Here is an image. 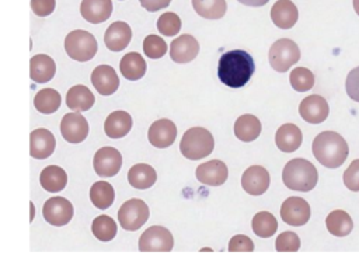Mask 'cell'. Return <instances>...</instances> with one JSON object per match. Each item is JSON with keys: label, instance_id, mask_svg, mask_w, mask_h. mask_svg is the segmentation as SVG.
<instances>
[{"label": "cell", "instance_id": "obj_1", "mask_svg": "<svg viewBox=\"0 0 359 276\" xmlns=\"http://www.w3.org/2000/svg\"><path fill=\"white\" fill-rule=\"evenodd\" d=\"M254 70L255 63L253 56L243 49H234L223 54L218 63L219 80L232 88L246 86Z\"/></svg>", "mask_w": 359, "mask_h": 276}, {"label": "cell", "instance_id": "obj_32", "mask_svg": "<svg viewBox=\"0 0 359 276\" xmlns=\"http://www.w3.org/2000/svg\"><path fill=\"white\" fill-rule=\"evenodd\" d=\"M193 8L207 20H219L228 10L226 0H193Z\"/></svg>", "mask_w": 359, "mask_h": 276}, {"label": "cell", "instance_id": "obj_4", "mask_svg": "<svg viewBox=\"0 0 359 276\" xmlns=\"http://www.w3.org/2000/svg\"><path fill=\"white\" fill-rule=\"evenodd\" d=\"M215 147V140L212 133L205 128H191L189 129L180 145L183 156L190 160H201L208 157Z\"/></svg>", "mask_w": 359, "mask_h": 276}, {"label": "cell", "instance_id": "obj_27", "mask_svg": "<svg viewBox=\"0 0 359 276\" xmlns=\"http://www.w3.org/2000/svg\"><path fill=\"white\" fill-rule=\"evenodd\" d=\"M132 129V117L125 111H115L110 114L104 122V132L111 139L127 136Z\"/></svg>", "mask_w": 359, "mask_h": 276}, {"label": "cell", "instance_id": "obj_16", "mask_svg": "<svg viewBox=\"0 0 359 276\" xmlns=\"http://www.w3.org/2000/svg\"><path fill=\"white\" fill-rule=\"evenodd\" d=\"M200 52L198 41L190 35H180L170 45V56L175 63H189L197 58Z\"/></svg>", "mask_w": 359, "mask_h": 276}, {"label": "cell", "instance_id": "obj_46", "mask_svg": "<svg viewBox=\"0 0 359 276\" xmlns=\"http://www.w3.org/2000/svg\"><path fill=\"white\" fill-rule=\"evenodd\" d=\"M237 2L251 8H261V6H265L269 0H237Z\"/></svg>", "mask_w": 359, "mask_h": 276}, {"label": "cell", "instance_id": "obj_42", "mask_svg": "<svg viewBox=\"0 0 359 276\" xmlns=\"http://www.w3.org/2000/svg\"><path fill=\"white\" fill-rule=\"evenodd\" d=\"M229 251L230 252H253L254 251V243L250 237L243 236V234H237L230 240Z\"/></svg>", "mask_w": 359, "mask_h": 276}, {"label": "cell", "instance_id": "obj_23", "mask_svg": "<svg viewBox=\"0 0 359 276\" xmlns=\"http://www.w3.org/2000/svg\"><path fill=\"white\" fill-rule=\"evenodd\" d=\"M95 103H96V99L93 93L88 90V87L83 84L73 86L66 95V106L72 111H77V113L88 111L95 106Z\"/></svg>", "mask_w": 359, "mask_h": 276}, {"label": "cell", "instance_id": "obj_8", "mask_svg": "<svg viewBox=\"0 0 359 276\" xmlns=\"http://www.w3.org/2000/svg\"><path fill=\"white\" fill-rule=\"evenodd\" d=\"M173 247V234L161 226L149 227L139 238V250L142 252H170Z\"/></svg>", "mask_w": 359, "mask_h": 276}, {"label": "cell", "instance_id": "obj_38", "mask_svg": "<svg viewBox=\"0 0 359 276\" xmlns=\"http://www.w3.org/2000/svg\"><path fill=\"white\" fill-rule=\"evenodd\" d=\"M157 30L161 35L174 37L182 30V20L175 13H163L157 20Z\"/></svg>", "mask_w": 359, "mask_h": 276}, {"label": "cell", "instance_id": "obj_18", "mask_svg": "<svg viewBox=\"0 0 359 276\" xmlns=\"http://www.w3.org/2000/svg\"><path fill=\"white\" fill-rule=\"evenodd\" d=\"M147 138L152 146L157 149H166L174 143L177 138V127L167 118L159 120L149 128Z\"/></svg>", "mask_w": 359, "mask_h": 276}, {"label": "cell", "instance_id": "obj_7", "mask_svg": "<svg viewBox=\"0 0 359 276\" xmlns=\"http://www.w3.org/2000/svg\"><path fill=\"white\" fill-rule=\"evenodd\" d=\"M149 219V206L142 200H129L118 211V222L124 230L136 232Z\"/></svg>", "mask_w": 359, "mask_h": 276}, {"label": "cell", "instance_id": "obj_22", "mask_svg": "<svg viewBox=\"0 0 359 276\" xmlns=\"http://www.w3.org/2000/svg\"><path fill=\"white\" fill-rule=\"evenodd\" d=\"M299 19L298 8L291 0H278L271 9V20L282 30L292 29Z\"/></svg>", "mask_w": 359, "mask_h": 276}, {"label": "cell", "instance_id": "obj_41", "mask_svg": "<svg viewBox=\"0 0 359 276\" xmlns=\"http://www.w3.org/2000/svg\"><path fill=\"white\" fill-rule=\"evenodd\" d=\"M344 184L349 191L359 193V160H353L345 170Z\"/></svg>", "mask_w": 359, "mask_h": 276}, {"label": "cell", "instance_id": "obj_17", "mask_svg": "<svg viewBox=\"0 0 359 276\" xmlns=\"http://www.w3.org/2000/svg\"><path fill=\"white\" fill-rule=\"evenodd\" d=\"M80 13L90 24L104 23L113 15V2L111 0H83Z\"/></svg>", "mask_w": 359, "mask_h": 276}, {"label": "cell", "instance_id": "obj_15", "mask_svg": "<svg viewBox=\"0 0 359 276\" xmlns=\"http://www.w3.org/2000/svg\"><path fill=\"white\" fill-rule=\"evenodd\" d=\"M299 114L301 117L309 122V124H321L328 118L330 114V108L327 102L319 96V95H313L306 97L301 106H299Z\"/></svg>", "mask_w": 359, "mask_h": 276}, {"label": "cell", "instance_id": "obj_2", "mask_svg": "<svg viewBox=\"0 0 359 276\" xmlns=\"http://www.w3.org/2000/svg\"><path fill=\"white\" fill-rule=\"evenodd\" d=\"M313 154L317 161L327 168L341 167L349 153V147L345 139L331 131L321 132L313 140Z\"/></svg>", "mask_w": 359, "mask_h": 276}, {"label": "cell", "instance_id": "obj_13", "mask_svg": "<svg viewBox=\"0 0 359 276\" xmlns=\"http://www.w3.org/2000/svg\"><path fill=\"white\" fill-rule=\"evenodd\" d=\"M269 182H271V178H269V172L261 165L248 167L241 177L243 190L247 194L254 195V197L265 194L266 190L269 188Z\"/></svg>", "mask_w": 359, "mask_h": 276}, {"label": "cell", "instance_id": "obj_25", "mask_svg": "<svg viewBox=\"0 0 359 276\" xmlns=\"http://www.w3.org/2000/svg\"><path fill=\"white\" fill-rule=\"evenodd\" d=\"M41 187L51 194H56L65 190L67 184V174L63 168L58 165H48L42 170L40 175Z\"/></svg>", "mask_w": 359, "mask_h": 276}, {"label": "cell", "instance_id": "obj_47", "mask_svg": "<svg viewBox=\"0 0 359 276\" xmlns=\"http://www.w3.org/2000/svg\"><path fill=\"white\" fill-rule=\"evenodd\" d=\"M352 5L355 9V13L359 16V0H352Z\"/></svg>", "mask_w": 359, "mask_h": 276}, {"label": "cell", "instance_id": "obj_39", "mask_svg": "<svg viewBox=\"0 0 359 276\" xmlns=\"http://www.w3.org/2000/svg\"><path fill=\"white\" fill-rule=\"evenodd\" d=\"M145 55L150 59H160L167 54V44L159 35H147L143 41Z\"/></svg>", "mask_w": 359, "mask_h": 276}, {"label": "cell", "instance_id": "obj_10", "mask_svg": "<svg viewBox=\"0 0 359 276\" xmlns=\"http://www.w3.org/2000/svg\"><path fill=\"white\" fill-rule=\"evenodd\" d=\"M93 167L97 175L109 178L120 172L122 167V156L115 147H102L93 159Z\"/></svg>", "mask_w": 359, "mask_h": 276}, {"label": "cell", "instance_id": "obj_36", "mask_svg": "<svg viewBox=\"0 0 359 276\" xmlns=\"http://www.w3.org/2000/svg\"><path fill=\"white\" fill-rule=\"evenodd\" d=\"M92 232L100 241H111L117 236V225L113 218L102 215L92 223Z\"/></svg>", "mask_w": 359, "mask_h": 276}, {"label": "cell", "instance_id": "obj_24", "mask_svg": "<svg viewBox=\"0 0 359 276\" xmlns=\"http://www.w3.org/2000/svg\"><path fill=\"white\" fill-rule=\"evenodd\" d=\"M302 140H303L302 131L294 124L282 125L276 135L277 147L284 153H292L298 150L302 145Z\"/></svg>", "mask_w": 359, "mask_h": 276}, {"label": "cell", "instance_id": "obj_5", "mask_svg": "<svg viewBox=\"0 0 359 276\" xmlns=\"http://www.w3.org/2000/svg\"><path fill=\"white\" fill-rule=\"evenodd\" d=\"M65 49L73 60L88 62L96 56L99 45L93 34L84 30H74L65 38Z\"/></svg>", "mask_w": 359, "mask_h": 276}, {"label": "cell", "instance_id": "obj_12", "mask_svg": "<svg viewBox=\"0 0 359 276\" xmlns=\"http://www.w3.org/2000/svg\"><path fill=\"white\" fill-rule=\"evenodd\" d=\"M61 133L69 143H81L88 136V122L77 111L66 114L61 121Z\"/></svg>", "mask_w": 359, "mask_h": 276}, {"label": "cell", "instance_id": "obj_9", "mask_svg": "<svg viewBox=\"0 0 359 276\" xmlns=\"http://www.w3.org/2000/svg\"><path fill=\"white\" fill-rule=\"evenodd\" d=\"M42 215L45 222H48L51 226L62 227L72 220L73 205L66 198L55 197L45 202L42 208Z\"/></svg>", "mask_w": 359, "mask_h": 276}, {"label": "cell", "instance_id": "obj_11", "mask_svg": "<svg viewBox=\"0 0 359 276\" xmlns=\"http://www.w3.org/2000/svg\"><path fill=\"white\" fill-rule=\"evenodd\" d=\"M281 218L289 226H305L310 219V206L303 198L291 197L281 206Z\"/></svg>", "mask_w": 359, "mask_h": 276}, {"label": "cell", "instance_id": "obj_31", "mask_svg": "<svg viewBox=\"0 0 359 276\" xmlns=\"http://www.w3.org/2000/svg\"><path fill=\"white\" fill-rule=\"evenodd\" d=\"M90 200H92V204L96 208L104 211L114 204L115 191L111 184L106 181H97L93 184L92 188H90Z\"/></svg>", "mask_w": 359, "mask_h": 276}, {"label": "cell", "instance_id": "obj_45", "mask_svg": "<svg viewBox=\"0 0 359 276\" xmlns=\"http://www.w3.org/2000/svg\"><path fill=\"white\" fill-rule=\"evenodd\" d=\"M139 2H141L142 8L146 9L147 12H157V10L168 8L171 0H139Z\"/></svg>", "mask_w": 359, "mask_h": 276}, {"label": "cell", "instance_id": "obj_14", "mask_svg": "<svg viewBox=\"0 0 359 276\" xmlns=\"http://www.w3.org/2000/svg\"><path fill=\"white\" fill-rule=\"evenodd\" d=\"M197 179L208 187H219L223 186L228 179L229 170L226 164L221 160H211L198 165L196 171Z\"/></svg>", "mask_w": 359, "mask_h": 276}, {"label": "cell", "instance_id": "obj_44", "mask_svg": "<svg viewBox=\"0 0 359 276\" xmlns=\"http://www.w3.org/2000/svg\"><path fill=\"white\" fill-rule=\"evenodd\" d=\"M56 6L55 0H31V9L38 17H47L54 13Z\"/></svg>", "mask_w": 359, "mask_h": 276}, {"label": "cell", "instance_id": "obj_20", "mask_svg": "<svg viewBox=\"0 0 359 276\" xmlns=\"http://www.w3.org/2000/svg\"><path fill=\"white\" fill-rule=\"evenodd\" d=\"M92 83L102 96H111L120 87L117 72L109 65H100L93 70Z\"/></svg>", "mask_w": 359, "mask_h": 276}, {"label": "cell", "instance_id": "obj_40", "mask_svg": "<svg viewBox=\"0 0 359 276\" xmlns=\"http://www.w3.org/2000/svg\"><path fill=\"white\" fill-rule=\"evenodd\" d=\"M276 248L278 252H296L301 248V238L296 233L284 232L277 238Z\"/></svg>", "mask_w": 359, "mask_h": 276}, {"label": "cell", "instance_id": "obj_6", "mask_svg": "<svg viewBox=\"0 0 359 276\" xmlns=\"http://www.w3.org/2000/svg\"><path fill=\"white\" fill-rule=\"evenodd\" d=\"M269 65L274 70L285 73L301 59V49L289 38H281L276 41L268 54Z\"/></svg>", "mask_w": 359, "mask_h": 276}, {"label": "cell", "instance_id": "obj_3", "mask_svg": "<svg viewBox=\"0 0 359 276\" xmlns=\"http://www.w3.org/2000/svg\"><path fill=\"white\" fill-rule=\"evenodd\" d=\"M282 179L287 188L298 193L314 190L319 181L317 168L305 159H292L282 171Z\"/></svg>", "mask_w": 359, "mask_h": 276}, {"label": "cell", "instance_id": "obj_30", "mask_svg": "<svg viewBox=\"0 0 359 276\" xmlns=\"http://www.w3.org/2000/svg\"><path fill=\"white\" fill-rule=\"evenodd\" d=\"M261 133V122L257 117L246 114L236 120L234 135L241 142H253Z\"/></svg>", "mask_w": 359, "mask_h": 276}, {"label": "cell", "instance_id": "obj_35", "mask_svg": "<svg viewBox=\"0 0 359 276\" xmlns=\"http://www.w3.org/2000/svg\"><path fill=\"white\" fill-rule=\"evenodd\" d=\"M253 232L261 238L273 237L278 230V222L274 215L269 212H258L251 222Z\"/></svg>", "mask_w": 359, "mask_h": 276}, {"label": "cell", "instance_id": "obj_19", "mask_svg": "<svg viewBox=\"0 0 359 276\" xmlns=\"http://www.w3.org/2000/svg\"><path fill=\"white\" fill-rule=\"evenodd\" d=\"M55 136L44 128L35 129L30 135V154L33 159L44 160L52 156L55 152Z\"/></svg>", "mask_w": 359, "mask_h": 276}, {"label": "cell", "instance_id": "obj_29", "mask_svg": "<svg viewBox=\"0 0 359 276\" xmlns=\"http://www.w3.org/2000/svg\"><path fill=\"white\" fill-rule=\"evenodd\" d=\"M146 60L142 58L141 54L136 52L127 54L120 62V70L122 76L131 81L141 80L146 74Z\"/></svg>", "mask_w": 359, "mask_h": 276}, {"label": "cell", "instance_id": "obj_28", "mask_svg": "<svg viewBox=\"0 0 359 276\" xmlns=\"http://www.w3.org/2000/svg\"><path fill=\"white\" fill-rule=\"evenodd\" d=\"M157 174L153 167L145 163L135 164L128 172V181L136 190H147L154 186Z\"/></svg>", "mask_w": 359, "mask_h": 276}, {"label": "cell", "instance_id": "obj_37", "mask_svg": "<svg viewBox=\"0 0 359 276\" xmlns=\"http://www.w3.org/2000/svg\"><path fill=\"white\" fill-rule=\"evenodd\" d=\"M289 81L295 91H298V93H305V91L313 88L314 74L306 67H296L291 72Z\"/></svg>", "mask_w": 359, "mask_h": 276}, {"label": "cell", "instance_id": "obj_34", "mask_svg": "<svg viewBox=\"0 0 359 276\" xmlns=\"http://www.w3.org/2000/svg\"><path fill=\"white\" fill-rule=\"evenodd\" d=\"M34 106H35V110L41 114H45V115L54 114L61 107V95L54 88H44L35 95Z\"/></svg>", "mask_w": 359, "mask_h": 276}, {"label": "cell", "instance_id": "obj_43", "mask_svg": "<svg viewBox=\"0 0 359 276\" xmlns=\"http://www.w3.org/2000/svg\"><path fill=\"white\" fill-rule=\"evenodd\" d=\"M345 90L351 100L359 103V67L349 72L345 81Z\"/></svg>", "mask_w": 359, "mask_h": 276}, {"label": "cell", "instance_id": "obj_21", "mask_svg": "<svg viewBox=\"0 0 359 276\" xmlns=\"http://www.w3.org/2000/svg\"><path fill=\"white\" fill-rule=\"evenodd\" d=\"M131 40H132V30L124 22L113 23L104 34V42L107 48L113 52L124 51L129 45Z\"/></svg>", "mask_w": 359, "mask_h": 276}, {"label": "cell", "instance_id": "obj_26", "mask_svg": "<svg viewBox=\"0 0 359 276\" xmlns=\"http://www.w3.org/2000/svg\"><path fill=\"white\" fill-rule=\"evenodd\" d=\"M56 65L48 55H35L30 60V77L35 83L51 81L55 76Z\"/></svg>", "mask_w": 359, "mask_h": 276}, {"label": "cell", "instance_id": "obj_33", "mask_svg": "<svg viewBox=\"0 0 359 276\" xmlns=\"http://www.w3.org/2000/svg\"><path fill=\"white\" fill-rule=\"evenodd\" d=\"M327 230L335 237H346L352 229L353 222L351 216L344 211H334L326 219Z\"/></svg>", "mask_w": 359, "mask_h": 276}]
</instances>
